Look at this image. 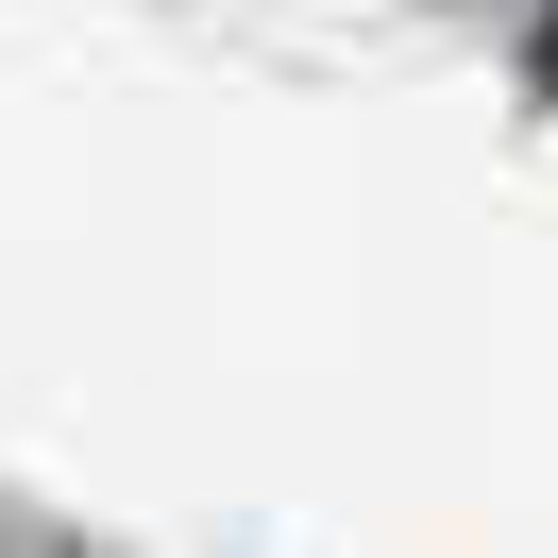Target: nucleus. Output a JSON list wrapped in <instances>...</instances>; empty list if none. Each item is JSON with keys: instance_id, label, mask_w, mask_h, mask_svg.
<instances>
[{"instance_id": "f257e3e1", "label": "nucleus", "mask_w": 558, "mask_h": 558, "mask_svg": "<svg viewBox=\"0 0 558 558\" xmlns=\"http://www.w3.org/2000/svg\"><path fill=\"white\" fill-rule=\"evenodd\" d=\"M542 85H558V17H542Z\"/></svg>"}]
</instances>
